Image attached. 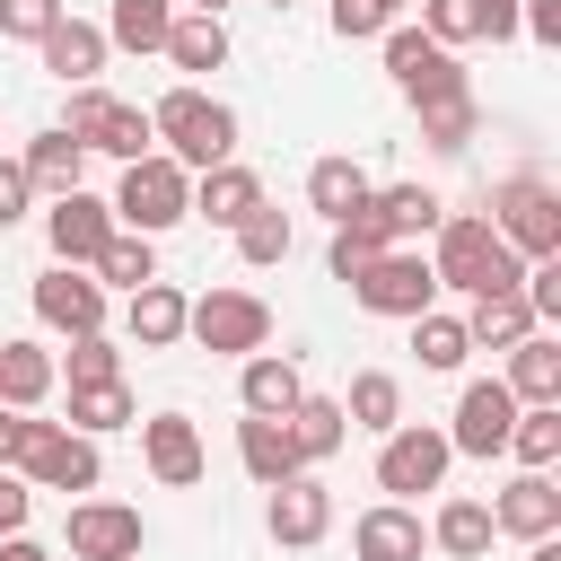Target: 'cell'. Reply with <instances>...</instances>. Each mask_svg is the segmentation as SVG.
<instances>
[{
  "mask_svg": "<svg viewBox=\"0 0 561 561\" xmlns=\"http://www.w3.org/2000/svg\"><path fill=\"white\" fill-rule=\"evenodd\" d=\"M438 254H430V272H438V289H465V298H508L517 280H526V254L482 219V210H447L438 228Z\"/></svg>",
  "mask_w": 561,
  "mask_h": 561,
  "instance_id": "6da1fadb",
  "label": "cell"
},
{
  "mask_svg": "<svg viewBox=\"0 0 561 561\" xmlns=\"http://www.w3.org/2000/svg\"><path fill=\"white\" fill-rule=\"evenodd\" d=\"M149 131H158V149H167L184 175H202V167L237 158V114H228L219 96H202L193 79H184V88H167V96L149 105Z\"/></svg>",
  "mask_w": 561,
  "mask_h": 561,
  "instance_id": "7a4b0ae2",
  "label": "cell"
},
{
  "mask_svg": "<svg viewBox=\"0 0 561 561\" xmlns=\"http://www.w3.org/2000/svg\"><path fill=\"white\" fill-rule=\"evenodd\" d=\"M9 473H26L35 491H96L105 482V456H96V438L88 430H70V421H18V456H9Z\"/></svg>",
  "mask_w": 561,
  "mask_h": 561,
  "instance_id": "3957f363",
  "label": "cell"
},
{
  "mask_svg": "<svg viewBox=\"0 0 561 561\" xmlns=\"http://www.w3.org/2000/svg\"><path fill=\"white\" fill-rule=\"evenodd\" d=\"M114 219H123V228H140V237H167L175 219H193V175H184L167 149L131 158V167H123V184H114Z\"/></svg>",
  "mask_w": 561,
  "mask_h": 561,
  "instance_id": "277c9868",
  "label": "cell"
},
{
  "mask_svg": "<svg viewBox=\"0 0 561 561\" xmlns=\"http://www.w3.org/2000/svg\"><path fill=\"white\" fill-rule=\"evenodd\" d=\"M482 219H491L526 263L561 254V184H543V175H500L491 202H482Z\"/></svg>",
  "mask_w": 561,
  "mask_h": 561,
  "instance_id": "5b68a950",
  "label": "cell"
},
{
  "mask_svg": "<svg viewBox=\"0 0 561 561\" xmlns=\"http://www.w3.org/2000/svg\"><path fill=\"white\" fill-rule=\"evenodd\" d=\"M61 131H70L79 149H96V158H123V167L158 149L149 114H140V105H123V96H105L96 79H88V88H70V114H61Z\"/></svg>",
  "mask_w": 561,
  "mask_h": 561,
  "instance_id": "8992f818",
  "label": "cell"
},
{
  "mask_svg": "<svg viewBox=\"0 0 561 561\" xmlns=\"http://www.w3.org/2000/svg\"><path fill=\"white\" fill-rule=\"evenodd\" d=\"M184 333H193L202 351H219V359H245V351L272 342V307H263L254 289H202V298L184 307Z\"/></svg>",
  "mask_w": 561,
  "mask_h": 561,
  "instance_id": "52a82bcc",
  "label": "cell"
},
{
  "mask_svg": "<svg viewBox=\"0 0 561 561\" xmlns=\"http://www.w3.org/2000/svg\"><path fill=\"white\" fill-rule=\"evenodd\" d=\"M447 465H456V447H447V430H430V421H394V430L377 438V491H386V500L438 491Z\"/></svg>",
  "mask_w": 561,
  "mask_h": 561,
  "instance_id": "ba28073f",
  "label": "cell"
},
{
  "mask_svg": "<svg viewBox=\"0 0 561 561\" xmlns=\"http://www.w3.org/2000/svg\"><path fill=\"white\" fill-rule=\"evenodd\" d=\"M351 298L368 307V316H394V324H412L421 307H438V272H430V254H412V245H386L359 280H351Z\"/></svg>",
  "mask_w": 561,
  "mask_h": 561,
  "instance_id": "9c48e42d",
  "label": "cell"
},
{
  "mask_svg": "<svg viewBox=\"0 0 561 561\" xmlns=\"http://www.w3.org/2000/svg\"><path fill=\"white\" fill-rule=\"evenodd\" d=\"M35 324H53V333H105V280L88 272V263H53V272H35Z\"/></svg>",
  "mask_w": 561,
  "mask_h": 561,
  "instance_id": "30bf717a",
  "label": "cell"
},
{
  "mask_svg": "<svg viewBox=\"0 0 561 561\" xmlns=\"http://www.w3.org/2000/svg\"><path fill=\"white\" fill-rule=\"evenodd\" d=\"M61 543H70V561H140L149 526H140V508H123V500H79V508L61 517Z\"/></svg>",
  "mask_w": 561,
  "mask_h": 561,
  "instance_id": "8fae6325",
  "label": "cell"
},
{
  "mask_svg": "<svg viewBox=\"0 0 561 561\" xmlns=\"http://www.w3.org/2000/svg\"><path fill=\"white\" fill-rule=\"evenodd\" d=\"M386 79L421 105V96H438V88H465V70H456V53L438 44V35H421V26H386Z\"/></svg>",
  "mask_w": 561,
  "mask_h": 561,
  "instance_id": "7c38bea8",
  "label": "cell"
},
{
  "mask_svg": "<svg viewBox=\"0 0 561 561\" xmlns=\"http://www.w3.org/2000/svg\"><path fill=\"white\" fill-rule=\"evenodd\" d=\"M114 228H123V219H114V202H96L88 184H79V193H61V202L44 210V237H53V263H96Z\"/></svg>",
  "mask_w": 561,
  "mask_h": 561,
  "instance_id": "4fadbf2b",
  "label": "cell"
},
{
  "mask_svg": "<svg viewBox=\"0 0 561 561\" xmlns=\"http://www.w3.org/2000/svg\"><path fill=\"white\" fill-rule=\"evenodd\" d=\"M508 421H517V394H508L500 377H473V386L456 394L447 447H456V456H500V447H508Z\"/></svg>",
  "mask_w": 561,
  "mask_h": 561,
  "instance_id": "5bb4252c",
  "label": "cell"
},
{
  "mask_svg": "<svg viewBox=\"0 0 561 561\" xmlns=\"http://www.w3.org/2000/svg\"><path fill=\"white\" fill-rule=\"evenodd\" d=\"M140 465H149L167 491H193L210 456H202V430H193L184 412H149V421H140Z\"/></svg>",
  "mask_w": 561,
  "mask_h": 561,
  "instance_id": "9a60e30c",
  "label": "cell"
},
{
  "mask_svg": "<svg viewBox=\"0 0 561 561\" xmlns=\"http://www.w3.org/2000/svg\"><path fill=\"white\" fill-rule=\"evenodd\" d=\"M263 526H272V543L307 552V543H324V526H333V491H324L316 473H289V482H272V508H263Z\"/></svg>",
  "mask_w": 561,
  "mask_h": 561,
  "instance_id": "2e32d148",
  "label": "cell"
},
{
  "mask_svg": "<svg viewBox=\"0 0 561 561\" xmlns=\"http://www.w3.org/2000/svg\"><path fill=\"white\" fill-rule=\"evenodd\" d=\"M421 35L456 44H508L517 35V0H421Z\"/></svg>",
  "mask_w": 561,
  "mask_h": 561,
  "instance_id": "e0dca14e",
  "label": "cell"
},
{
  "mask_svg": "<svg viewBox=\"0 0 561 561\" xmlns=\"http://www.w3.org/2000/svg\"><path fill=\"white\" fill-rule=\"evenodd\" d=\"M35 53H44V70H53L61 88H88V79L105 70V53H114V44H105V26H88V18H70V9H61V18L35 35Z\"/></svg>",
  "mask_w": 561,
  "mask_h": 561,
  "instance_id": "ac0fdd59",
  "label": "cell"
},
{
  "mask_svg": "<svg viewBox=\"0 0 561 561\" xmlns=\"http://www.w3.org/2000/svg\"><path fill=\"white\" fill-rule=\"evenodd\" d=\"M351 552H359V561H421V552H430V526H421L403 500H377V508H359Z\"/></svg>",
  "mask_w": 561,
  "mask_h": 561,
  "instance_id": "d6986e66",
  "label": "cell"
},
{
  "mask_svg": "<svg viewBox=\"0 0 561 561\" xmlns=\"http://www.w3.org/2000/svg\"><path fill=\"white\" fill-rule=\"evenodd\" d=\"M412 114H421V140H430L438 158H465V149L482 140V96H473V79H465V88H438V96H421Z\"/></svg>",
  "mask_w": 561,
  "mask_h": 561,
  "instance_id": "ffe728a7",
  "label": "cell"
},
{
  "mask_svg": "<svg viewBox=\"0 0 561 561\" xmlns=\"http://www.w3.org/2000/svg\"><path fill=\"white\" fill-rule=\"evenodd\" d=\"M491 526H500V535H517V543L561 535V491H552V473H517V482L491 500Z\"/></svg>",
  "mask_w": 561,
  "mask_h": 561,
  "instance_id": "44dd1931",
  "label": "cell"
},
{
  "mask_svg": "<svg viewBox=\"0 0 561 561\" xmlns=\"http://www.w3.org/2000/svg\"><path fill=\"white\" fill-rule=\"evenodd\" d=\"M254 202H263V175H254V167H237V158H219V167H202V175H193V219H210V228H237Z\"/></svg>",
  "mask_w": 561,
  "mask_h": 561,
  "instance_id": "7402d4cb",
  "label": "cell"
},
{
  "mask_svg": "<svg viewBox=\"0 0 561 561\" xmlns=\"http://www.w3.org/2000/svg\"><path fill=\"white\" fill-rule=\"evenodd\" d=\"M377 228H386V245H403V237H430L438 219H447V202L430 193V184H368V202H359Z\"/></svg>",
  "mask_w": 561,
  "mask_h": 561,
  "instance_id": "603a6c76",
  "label": "cell"
},
{
  "mask_svg": "<svg viewBox=\"0 0 561 561\" xmlns=\"http://www.w3.org/2000/svg\"><path fill=\"white\" fill-rule=\"evenodd\" d=\"M184 307H193V298H184L175 280H140L131 307H123V333H131L140 351H175V342H184Z\"/></svg>",
  "mask_w": 561,
  "mask_h": 561,
  "instance_id": "cb8c5ba5",
  "label": "cell"
},
{
  "mask_svg": "<svg viewBox=\"0 0 561 561\" xmlns=\"http://www.w3.org/2000/svg\"><path fill=\"white\" fill-rule=\"evenodd\" d=\"M237 465L272 491V482H289V473H307L298 465V438H289V421H272V412H245L237 421Z\"/></svg>",
  "mask_w": 561,
  "mask_h": 561,
  "instance_id": "d4e9b609",
  "label": "cell"
},
{
  "mask_svg": "<svg viewBox=\"0 0 561 561\" xmlns=\"http://www.w3.org/2000/svg\"><path fill=\"white\" fill-rule=\"evenodd\" d=\"M298 394H307V377H298L289 351H245V368H237V403H245V412H272V421H280Z\"/></svg>",
  "mask_w": 561,
  "mask_h": 561,
  "instance_id": "484cf974",
  "label": "cell"
},
{
  "mask_svg": "<svg viewBox=\"0 0 561 561\" xmlns=\"http://www.w3.org/2000/svg\"><path fill=\"white\" fill-rule=\"evenodd\" d=\"M18 167H26V184H35L44 202H61V193H79V175H88V149H79V140L53 123V131H35V140H26V158H18Z\"/></svg>",
  "mask_w": 561,
  "mask_h": 561,
  "instance_id": "4316f807",
  "label": "cell"
},
{
  "mask_svg": "<svg viewBox=\"0 0 561 561\" xmlns=\"http://www.w3.org/2000/svg\"><path fill=\"white\" fill-rule=\"evenodd\" d=\"M517 403H561V342L535 324L526 342H508V377H500Z\"/></svg>",
  "mask_w": 561,
  "mask_h": 561,
  "instance_id": "83f0119b",
  "label": "cell"
},
{
  "mask_svg": "<svg viewBox=\"0 0 561 561\" xmlns=\"http://www.w3.org/2000/svg\"><path fill=\"white\" fill-rule=\"evenodd\" d=\"M175 70H219L228 61V18H210V9H175V26H167V44H158Z\"/></svg>",
  "mask_w": 561,
  "mask_h": 561,
  "instance_id": "f1b7e54d",
  "label": "cell"
},
{
  "mask_svg": "<svg viewBox=\"0 0 561 561\" xmlns=\"http://www.w3.org/2000/svg\"><path fill=\"white\" fill-rule=\"evenodd\" d=\"M280 421H289V438H298V465H324V456H342V438H351V421H342L333 394H298Z\"/></svg>",
  "mask_w": 561,
  "mask_h": 561,
  "instance_id": "f546056e",
  "label": "cell"
},
{
  "mask_svg": "<svg viewBox=\"0 0 561 561\" xmlns=\"http://www.w3.org/2000/svg\"><path fill=\"white\" fill-rule=\"evenodd\" d=\"M53 377H61V368H53L44 342H0V403H9V412H35V403L53 394Z\"/></svg>",
  "mask_w": 561,
  "mask_h": 561,
  "instance_id": "4dcf8cb0",
  "label": "cell"
},
{
  "mask_svg": "<svg viewBox=\"0 0 561 561\" xmlns=\"http://www.w3.org/2000/svg\"><path fill=\"white\" fill-rule=\"evenodd\" d=\"M359 202H368V167H359V158H342V149H333V158H316V167H307V210L351 219Z\"/></svg>",
  "mask_w": 561,
  "mask_h": 561,
  "instance_id": "1f68e13d",
  "label": "cell"
},
{
  "mask_svg": "<svg viewBox=\"0 0 561 561\" xmlns=\"http://www.w3.org/2000/svg\"><path fill=\"white\" fill-rule=\"evenodd\" d=\"M342 421L386 438V430L403 421V377H394V368H359V377H351V394H342Z\"/></svg>",
  "mask_w": 561,
  "mask_h": 561,
  "instance_id": "d6a6232c",
  "label": "cell"
},
{
  "mask_svg": "<svg viewBox=\"0 0 561 561\" xmlns=\"http://www.w3.org/2000/svg\"><path fill=\"white\" fill-rule=\"evenodd\" d=\"M526 333H535L526 289H508V298H473V316H465V342H473V351H508V342H526Z\"/></svg>",
  "mask_w": 561,
  "mask_h": 561,
  "instance_id": "836d02e7",
  "label": "cell"
},
{
  "mask_svg": "<svg viewBox=\"0 0 561 561\" xmlns=\"http://www.w3.org/2000/svg\"><path fill=\"white\" fill-rule=\"evenodd\" d=\"M491 535H500V526H491V508H482V500H447V508L430 517V543H438L447 561H482V552H491Z\"/></svg>",
  "mask_w": 561,
  "mask_h": 561,
  "instance_id": "e575fe53",
  "label": "cell"
},
{
  "mask_svg": "<svg viewBox=\"0 0 561 561\" xmlns=\"http://www.w3.org/2000/svg\"><path fill=\"white\" fill-rule=\"evenodd\" d=\"M377 254H386V228H377L368 210H351V219H333V245H324V272H333L342 289H351V280H359V272H368Z\"/></svg>",
  "mask_w": 561,
  "mask_h": 561,
  "instance_id": "d590c367",
  "label": "cell"
},
{
  "mask_svg": "<svg viewBox=\"0 0 561 561\" xmlns=\"http://www.w3.org/2000/svg\"><path fill=\"white\" fill-rule=\"evenodd\" d=\"M105 289H140V280H158V237H140V228H114L105 237V254L88 263Z\"/></svg>",
  "mask_w": 561,
  "mask_h": 561,
  "instance_id": "8d00e7d4",
  "label": "cell"
},
{
  "mask_svg": "<svg viewBox=\"0 0 561 561\" xmlns=\"http://www.w3.org/2000/svg\"><path fill=\"white\" fill-rule=\"evenodd\" d=\"M500 456H517L526 473H543L552 456H561V403H517V421H508V447Z\"/></svg>",
  "mask_w": 561,
  "mask_h": 561,
  "instance_id": "74e56055",
  "label": "cell"
},
{
  "mask_svg": "<svg viewBox=\"0 0 561 561\" xmlns=\"http://www.w3.org/2000/svg\"><path fill=\"white\" fill-rule=\"evenodd\" d=\"M167 26H175V0H114L105 9V44H123V53H158Z\"/></svg>",
  "mask_w": 561,
  "mask_h": 561,
  "instance_id": "f35d334b",
  "label": "cell"
},
{
  "mask_svg": "<svg viewBox=\"0 0 561 561\" xmlns=\"http://www.w3.org/2000/svg\"><path fill=\"white\" fill-rule=\"evenodd\" d=\"M123 421H140V403H131L123 377H105V386H70V430L105 438V430H123Z\"/></svg>",
  "mask_w": 561,
  "mask_h": 561,
  "instance_id": "ab89813d",
  "label": "cell"
},
{
  "mask_svg": "<svg viewBox=\"0 0 561 561\" xmlns=\"http://www.w3.org/2000/svg\"><path fill=\"white\" fill-rule=\"evenodd\" d=\"M228 237H237V254H245L254 272H272V263L289 254V210H272V202H254V210H245V219H237Z\"/></svg>",
  "mask_w": 561,
  "mask_h": 561,
  "instance_id": "60d3db41",
  "label": "cell"
},
{
  "mask_svg": "<svg viewBox=\"0 0 561 561\" xmlns=\"http://www.w3.org/2000/svg\"><path fill=\"white\" fill-rule=\"evenodd\" d=\"M412 351H421V368H465V316H438V307H421L412 316Z\"/></svg>",
  "mask_w": 561,
  "mask_h": 561,
  "instance_id": "b9f144b4",
  "label": "cell"
},
{
  "mask_svg": "<svg viewBox=\"0 0 561 561\" xmlns=\"http://www.w3.org/2000/svg\"><path fill=\"white\" fill-rule=\"evenodd\" d=\"M324 18H333V35H342V44H359V35H386L403 9H394V0H333Z\"/></svg>",
  "mask_w": 561,
  "mask_h": 561,
  "instance_id": "7bdbcfd3",
  "label": "cell"
},
{
  "mask_svg": "<svg viewBox=\"0 0 561 561\" xmlns=\"http://www.w3.org/2000/svg\"><path fill=\"white\" fill-rule=\"evenodd\" d=\"M105 377H123V351L105 333H79L70 342V386H105Z\"/></svg>",
  "mask_w": 561,
  "mask_h": 561,
  "instance_id": "ee69618b",
  "label": "cell"
},
{
  "mask_svg": "<svg viewBox=\"0 0 561 561\" xmlns=\"http://www.w3.org/2000/svg\"><path fill=\"white\" fill-rule=\"evenodd\" d=\"M53 18H61V0H0V35H18V44H35Z\"/></svg>",
  "mask_w": 561,
  "mask_h": 561,
  "instance_id": "f6af8a7d",
  "label": "cell"
},
{
  "mask_svg": "<svg viewBox=\"0 0 561 561\" xmlns=\"http://www.w3.org/2000/svg\"><path fill=\"white\" fill-rule=\"evenodd\" d=\"M517 35H535L543 53L561 44V0H517Z\"/></svg>",
  "mask_w": 561,
  "mask_h": 561,
  "instance_id": "bcb514c9",
  "label": "cell"
},
{
  "mask_svg": "<svg viewBox=\"0 0 561 561\" xmlns=\"http://www.w3.org/2000/svg\"><path fill=\"white\" fill-rule=\"evenodd\" d=\"M26 202H35L26 167H18V158H0V228H18V219H26Z\"/></svg>",
  "mask_w": 561,
  "mask_h": 561,
  "instance_id": "7dc6e473",
  "label": "cell"
},
{
  "mask_svg": "<svg viewBox=\"0 0 561 561\" xmlns=\"http://www.w3.org/2000/svg\"><path fill=\"white\" fill-rule=\"evenodd\" d=\"M26 508H35V482L0 465V535H18V526H26Z\"/></svg>",
  "mask_w": 561,
  "mask_h": 561,
  "instance_id": "c3c4849f",
  "label": "cell"
},
{
  "mask_svg": "<svg viewBox=\"0 0 561 561\" xmlns=\"http://www.w3.org/2000/svg\"><path fill=\"white\" fill-rule=\"evenodd\" d=\"M0 561H53V552H44V543H26V526H18V535H0Z\"/></svg>",
  "mask_w": 561,
  "mask_h": 561,
  "instance_id": "681fc988",
  "label": "cell"
},
{
  "mask_svg": "<svg viewBox=\"0 0 561 561\" xmlns=\"http://www.w3.org/2000/svg\"><path fill=\"white\" fill-rule=\"evenodd\" d=\"M18 421H26V412H9V403H0V465L18 456Z\"/></svg>",
  "mask_w": 561,
  "mask_h": 561,
  "instance_id": "f907efd6",
  "label": "cell"
},
{
  "mask_svg": "<svg viewBox=\"0 0 561 561\" xmlns=\"http://www.w3.org/2000/svg\"><path fill=\"white\" fill-rule=\"evenodd\" d=\"M526 561H561V535H535V543H526Z\"/></svg>",
  "mask_w": 561,
  "mask_h": 561,
  "instance_id": "816d5d0a",
  "label": "cell"
},
{
  "mask_svg": "<svg viewBox=\"0 0 561 561\" xmlns=\"http://www.w3.org/2000/svg\"><path fill=\"white\" fill-rule=\"evenodd\" d=\"M193 9H210V18H219V9H228V0H193Z\"/></svg>",
  "mask_w": 561,
  "mask_h": 561,
  "instance_id": "f5cc1de1",
  "label": "cell"
},
{
  "mask_svg": "<svg viewBox=\"0 0 561 561\" xmlns=\"http://www.w3.org/2000/svg\"><path fill=\"white\" fill-rule=\"evenodd\" d=\"M394 9H412V0H394Z\"/></svg>",
  "mask_w": 561,
  "mask_h": 561,
  "instance_id": "db71d44e",
  "label": "cell"
},
{
  "mask_svg": "<svg viewBox=\"0 0 561 561\" xmlns=\"http://www.w3.org/2000/svg\"><path fill=\"white\" fill-rule=\"evenodd\" d=\"M272 9H289V0H272Z\"/></svg>",
  "mask_w": 561,
  "mask_h": 561,
  "instance_id": "11a10c76",
  "label": "cell"
}]
</instances>
